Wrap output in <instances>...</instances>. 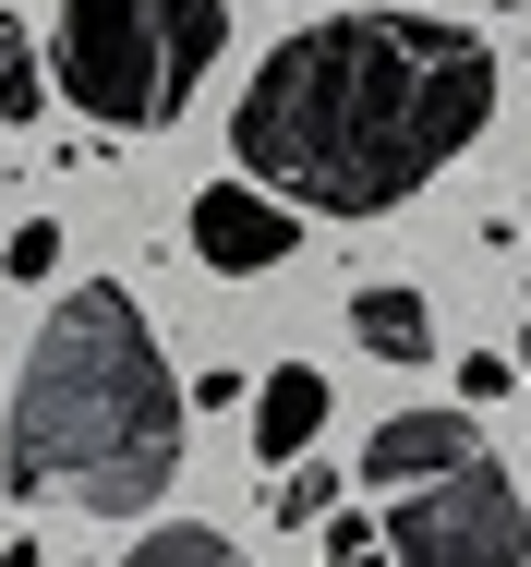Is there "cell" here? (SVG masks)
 Segmentation results:
<instances>
[{
	"mask_svg": "<svg viewBox=\"0 0 531 567\" xmlns=\"http://www.w3.org/2000/svg\"><path fill=\"white\" fill-rule=\"evenodd\" d=\"M496 121V49L435 12H326L278 37L229 110V157L290 218H387Z\"/></svg>",
	"mask_w": 531,
	"mask_h": 567,
	"instance_id": "cell-1",
	"label": "cell"
},
{
	"mask_svg": "<svg viewBox=\"0 0 531 567\" xmlns=\"http://www.w3.org/2000/svg\"><path fill=\"white\" fill-rule=\"evenodd\" d=\"M194 399L170 374V350L145 327L133 290H61L49 327L12 374V423H0V483L24 507H85V519H145L182 483Z\"/></svg>",
	"mask_w": 531,
	"mask_h": 567,
	"instance_id": "cell-2",
	"label": "cell"
},
{
	"mask_svg": "<svg viewBox=\"0 0 531 567\" xmlns=\"http://www.w3.org/2000/svg\"><path fill=\"white\" fill-rule=\"evenodd\" d=\"M229 49V0H61V97L109 133H157Z\"/></svg>",
	"mask_w": 531,
	"mask_h": 567,
	"instance_id": "cell-3",
	"label": "cell"
},
{
	"mask_svg": "<svg viewBox=\"0 0 531 567\" xmlns=\"http://www.w3.org/2000/svg\"><path fill=\"white\" fill-rule=\"evenodd\" d=\"M387 556L399 567H531V507L508 483V458L483 447L447 483H411L387 495Z\"/></svg>",
	"mask_w": 531,
	"mask_h": 567,
	"instance_id": "cell-4",
	"label": "cell"
},
{
	"mask_svg": "<svg viewBox=\"0 0 531 567\" xmlns=\"http://www.w3.org/2000/svg\"><path fill=\"white\" fill-rule=\"evenodd\" d=\"M194 254H206L217 278H266V266L303 254V218L278 194H254V182H206L194 194Z\"/></svg>",
	"mask_w": 531,
	"mask_h": 567,
	"instance_id": "cell-5",
	"label": "cell"
},
{
	"mask_svg": "<svg viewBox=\"0 0 531 567\" xmlns=\"http://www.w3.org/2000/svg\"><path fill=\"white\" fill-rule=\"evenodd\" d=\"M471 458H483L471 411H399V423H375V435H362V483L411 495V483H447V471H471Z\"/></svg>",
	"mask_w": 531,
	"mask_h": 567,
	"instance_id": "cell-6",
	"label": "cell"
},
{
	"mask_svg": "<svg viewBox=\"0 0 531 567\" xmlns=\"http://www.w3.org/2000/svg\"><path fill=\"white\" fill-rule=\"evenodd\" d=\"M242 423H254V458H266V471H303V447L326 435V374L315 362H278V374L254 386Z\"/></svg>",
	"mask_w": 531,
	"mask_h": 567,
	"instance_id": "cell-7",
	"label": "cell"
},
{
	"mask_svg": "<svg viewBox=\"0 0 531 567\" xmlns=\"http://www.w3.org/2000/svg\"><path fill=\"white\" fill-rule=\"evenodd\" d=\"M350 339L375 350V362H399V374H411V362H435L423 290H411V278H362V290H350Z\"/></svg>",
	"mask_w": 531,
	"mask_h": 567,
	"instance_id": "cell-8",
	"label": "cell"
},
{
	"mask_svg": "<svg viewBox=\"0 0 531 567\" xmlns=\"http://www.w3.org/2000/svg\"><path fill=\"white\" fill-rule=\"evenodd\" d=\"M133 567H254L229 532H206V519H157L145 544H133Z\"/></svg>",
	"mask_w": 531,
	"mask_h": 567,
	"instance_id": "cell-9",
	"label": "cell"
},
{
	"mask_svg": "<svg viewBox=\"0 0 531 567\" xmlns=\"http://www.w3.org/2000/svg\"><path fill=\"white\" fill-rule=\"evenodd\" d=\"M0 278H24V290H49V278H61V229H49V218L0 229Z\"/></svg>",
	"mask_w": 531,
	"mask_h": 567,
	"instance_id": "cell-10",
	"label": "cell"
},
{
	"mask_svg": "<svg viewBox=\"0 0 531 567\" xmlns=\"http://www.w3.org/2000/svg\"><path fill=\"white\" fill-rule=\"evenodd\" d=\"M0 121H37V49L12 12H0Z\"/></svg>",
	"mask_w": 531,
	"mask_h": 567,
	"instance_id": "cell-11",
	"label": "cell"
},
{
	"mask_svg": "<svg viewBox=\"0 0 531 567\" xmlns=\"http://www.w3.org/2000/svg\"><path fill=\"white\" fill-rule=\"evenodd\" d=\"M326 495H338V471L303 458V471H278V495H266V507H278V519H326Z\"/></svg>",
	"mask_w": 531,
	"mask_h": 567,
	"instance_id": "cell-12",
	"label": "cell"
},
{
	"mask_svg": "<svg viewBox=\"0 0 531 567\" xmlns=\"http://www.w3.org/2000/svg\"><path fill=\"white\" fill-rule=\"evenodd\" d=\"M326 567H399L375 544V519H326Z\"/></svg>",
	"mask_w": 531,
	"mask_h": 567,
	"instance_id": "cell-13",
	"label": "cell"
},
{
	"mask_svg": "<svg viewBox=\"0 0 531 567\" xmlns=\"http://www.w3.org/2000/svg\"><path fill=\"white\" fill-rule=\"evenodd\" d=\"M508 374H520V362H496V350H471V362H459V399H508Z\"/></svg>",
	"mask_w": 531,
	"mask_h": 567,
	"instance_id": "cell-14",
	"label": "cell"
},
{
	"mask_svg": "<svg viewBox=\"0 0 531 567\" xmlns=\"http://www.w3.org/2000/svg\"><path fill=\"white\" fill-rule=\"evenodd\" d=\"M0 567H49V556H37V544H0Z\"/></svg>",
	"mask_w": 531,
	"mask_h": 567,
	"instance_id": "cell-15",
	"label": "cell"
},
{
	"mask_svg": "<svg viewBox=\"0 0 531 567\" xmlns=\"http://www.w3.org/2000/svg\"><path fill=\"white\" fill-rule=\"evenodd\" d=\"M520 374H531V339H520Z\"/></svg>",
	"mask_w": 531,
	"mask_h": 567,
	"instance_id": "cell-16",
	"label": "cell"
}]
</instances>
